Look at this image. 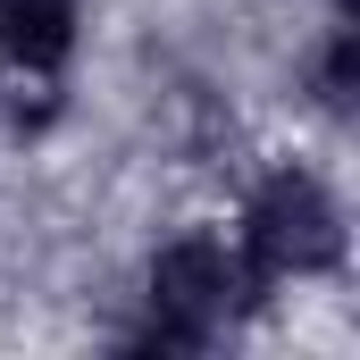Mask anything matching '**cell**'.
<instances>
[{"instance_id": "6da1fadb", "label": "cell", "mask_w": 360, "mask_h": 360, "mask_svg": "<svg viewBox=\"0 0 360 360\" xmlns=\"http://www.w3.org/2000/svg\"><path fill=\"white\" fill-rule=\"evenodd\" d=\"M252 302H260V285L243 269L235 235H201L193 226V235H168L151 252V269H143V335L168 344V352H201Z\"/></svg>"}, {"instance_id": "7a4b0ae2", "label": "cell", "mask_w": 360, "mask_h": 360, "mask_svg": "<svg viewBox=\"0 0 360 360\" xmlns=\"http://www.w3.org/2000/svg\"><path fill=\"white\" fill-rule=\"evenodd\" d=\"M235 252L260 293H285V285H310L344 260V210L335 193L310 176V168H269L243 201V226H235Z\"/></svg>"}, {"instance_id": "3957f363", "label": "cell", "mask_w": 360, "mask_h": 360, "mask_svg": "<svg viewBox=\"0 0 360 360\" xmlns=\"http://www.w3.org/2000/svg\"><path fill=\"white\" fill-rule=\"evenodd\" d=\"M84 42V0H0V68L17 84H59Z\"/></svg>"}]
</instances>
